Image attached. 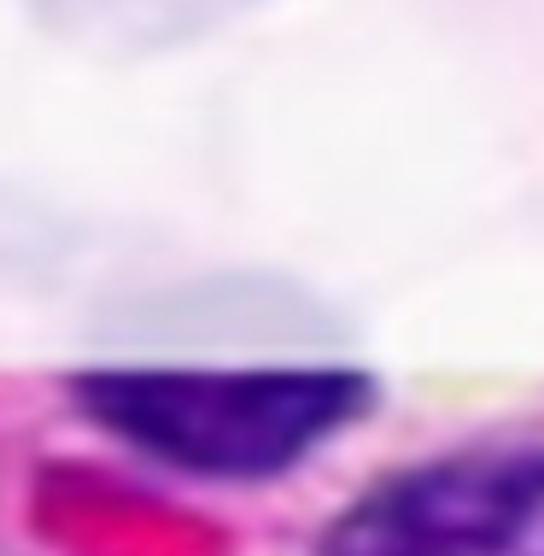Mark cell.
<instances>
[{
    "mask_svg": "<svg viewBox=\"0 0 544 556\" xmlns=\"http://www.w3.org/2000/svg\"><path fill=\"white\" fill-rule=\"evenodd\" d=\"M83 410L129 451L200 480H269L375 404L357 369H100Z\"/></svg>",
    "mask_w": 544,
    "mask_h": 556,
    "instance_id": "cell-1",
    "label": "cell"
},
{
    "mask_svg": "<svg viewBox=\"0 0 544 556\" xmlns=\"http://www.w3.org/2000/svg\"><path fill=\"white\" fill-rule=\"evenodd\" d=\"M322 556H544V445H486L381 480Z\"/></svg>",
    "mask_w": 544,
    "mask_h": 556,
    "instance_id": "cell-2",
    "label": "cell"
}]
</instances>
